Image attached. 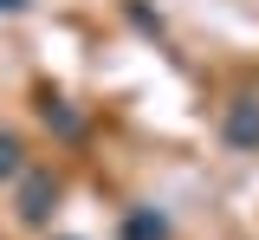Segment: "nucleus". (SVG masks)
Returning a JSON list of instances; mask_svg holds the SVG:
<instances>
[{"label":"nucleus","mask_w":259,"mask_h":240,"mask_svg":"<svg viewBox=\"0 0 259 240\" xmlns=\"http://www.w3.org/2000/svg\"><path fill=\"white\" fill-rule=\"evenodd\" d=\"M20 7H26V0H0V13H20Z\"/></svg>","instance_id":"obj_6"},{"label":"nucleus","mask_w":259,"mask_h":240,"mask_svg":"<svg viewBox=\"0 0 259 240\" xmlns=\"http://www.w3.org/2000/svg\"><path fill=\"white\" fill-rule=\"evenodd\" d=\"M46 124H59L65 137H71V130H78V117H71V110H65V104H59V98H46Z\"/></svg>","instance_id":"obj_5"},{"label":"nucleus","mask_w":259,"mask_h":240,"mask_svg":"<svg viewBox=\"0 0 259 240\" xmlns=\"http://www.w3.org/2000/svg\"><path fill=\"white\" fill-rule=\"evenodd\" d=\"M52 195H59V188H52V175L32 169L26 188H20V214H26V221H46V202H52Z\"/></svg>","instance_id":"obj_2"},{"label":"nucleus","mask_w":259,"mask_h":240,"mask_svg":"<svg viewBox=\"0 0 259 240\" xmlns=\"http://www.w3.org/2000/svg\"><path fill=\"white\" fill-rule=\"evenodd\" d=\"M20 156H26L20 137H7V130H0V182H7V175H20Z\"/></svg>","instance_id":"obj_4"},{"label":"nucleus","mask_w":259,"mask_h":240,"mask_svg":"<svg viewBox=\"0 0 259 240\" xmlns=\"http://www.w3.org/2000/svg\"><path fill=\"white\" fill-rule=\"evenodd\" d=\"M227 143H233V149H259V104L253 98H240L227 110Z\"/></svg>","instance_id":"obj_1"},{"label":"nucleus","mask_w":259,"mask_h":240,"mask_svg":"<svg viewBox=\"0 0 259 240\" xmlns=\"http://www.w3.org/2000/svg\"><path fill=\"white\" fill-rule=\"evenodd\" d=\"M123 234L130 240H168V221H162V214H130Z\"/></svg>","instance_id":"obj_3"}]
</instances>
